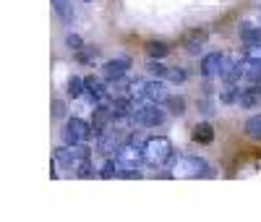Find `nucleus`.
<instances>
[{
	"label": "nucleus",
	"mask_w": 261,
	"mask_h": 222,
	"mask_svg": "<svg viewBox=\"0 0 261 222\" xmlns=\"http://www.w3.org/2000/svg\"><path fill=\"white\" fill-rule=\"evenodd\" d=\"M53 118H55V120L65 118V102H63V100H55V102H53Z\"/></svg>",
	"instance_id": "obj_30"
},
{
	"label": "nucleus",
	"mask_w": 261,
	"mask_h": 222,
	"mask_svg": "<svg viewBox=\"0 0 261 222\" xmlns=\"http://www.w3.org/2000/svg\"><path fill=\"white\" fill-rule=\"evenodd\" d=\"M125 141H128V131H125L123 126L113 123V126H107L99 136H97V149L105 154V157H113V154H115Z\"/></svg>",
	"instance_id": "obj_4"
},
{
	"label": "nucleus",
	"mask_w": 261,
	"mask_h": 222,
	"mask_svg": "<svg viewBox=\"0 0 261 222\" xmlns=\"http://www.w3.org/2000/svg\"><path fill=\"white\" fill-rule=\"evenodd\" d=\"M206 39H209V32H206V29H191V32H186V34L180 37V44L186 47L188 55H199L201 47L206 44Z\"/></svg>",
	"instance_id": "obj_8"
},
{
	"label": "nucleus",
	"mask_w": 261,
	"mask_h": 222,
	"mask_svg": "<svg viewBox=\"0 0 261 222\" xmlns=\"http://www.w3.org/2000/svg\"><path fill=\"white\" fill-rule=\"evenodd\" d=\"M191 139H193L196 144H204V146L212 144V141H214V128H212V123H196Z\"/></svg>",
	"instance_id": "obj_17"
},
{
	"label": "nucleus",
	"mask_w": 261,
	"mask_h": 222,
	"mask_svg": "<svg viewBox=\"0 0 261 222\" xmlns=\"http://www.w3.org/2000/svg\"><path fill=\"white\" fill-rule=\"evenodd\" d=\"M107 126H113V107L107 105V102H99V105H94V115H92V131H94V136H99Z\"/></svg>",
	"instance_id": "obj_11"
},
{
	"label": "nucleus",
	"mask_w": 261,
	"mask_h": 222,
	"mask_svg": "<svg viewBox=\"0 0 261 222\" xmlns=\"http://www.w3.org/2000/svg\"><path fill=\"white\" fill-rule=\"evenodd\" d=\"M243 79L248 84H261V63L258 60H246L243 58Z\"/></svg>",
	"instance_id": "obj_20"
},
{
	"label": "nucleus",
	"mask_w": 261,
	"mask_h": 222,
	"mask_svg": "<svg viewBox=\"0 0 261 222\" xmlns=\"http://www.w3.org/2000/svg\"><path fill=\"white\" fill-rule=\"evenodd\" d=\"M167 120V113L162 110L160 102H144V105H136L134 110V126L139 128H157Z\"/></svg>",
	"instance_id": "obj_3"
},
{
	"label": "nucleus",
	"mask_w": 261,
	"mask_h": 222,
	"mask_svg": "<svg viewBox=\"0 0 261 222\" xmlns=\"http://www.w3.org/2000/svg\"><path fill=\"white\" fill-rule=\"evenodd\" d=\"M144 50H146V55H149V58L162 60V58H167V55H170V44H167V42H162V39H149V42L144 44Z\"/></svg>",
	"instance_id": "obj_18"
},
{
	"label": "nucleus",
	"mask_w": 261,
	"mask_h": 222,
	"mask_svg": "<svg viewBox=\"0 0 261 222\" xmlns=\"http://www.w3.org/2000/svg\"><path fill=\"white\" fill-rule=\"evenodd\" d=\"M222 65H225V55L222 53H206L199 63V73L204 79H214L222 73Z\"/></svg>",
	"instance_id": "obj_9"
},
{
	"label": "nucleus",
	"mask_w": 261,
	"mask_h": 222,
	"mask_svg": "<svg viewBox=\"0 0 261 222\" xmlns=\"http://www.w3.org/2000/svg\"><path fill=\"white\" fill-rule=\"evenodd\" d=\"M220 79L230 86H235L238 81L243 79V60H238V58H225V65H222V73Z\"/></svg>",
	"instance_id": "obj_12"
},
{
	"label": "nucleus",
	"mask_w": 261,
	"mask_h": 222,
	"mask_svg": "<svg viewBox=\"0 0 261 222\" xmlns=\"http://www.w3.org/2000/svg\"><path fill=\"white\" fill-rule=\"evenodd\" d=\"M89 157H92V149H89V144H86V141L73 144V146L63 144V146L55 149V160H58V165L65 167V170H76L84 160H89Z\"/></svg>",
	"instance_id": "obj_2"
},
{
	"label": "nucleus",
	"mask_w": 261,
	"mask_h": 222,
	"mask_svg": "<svg viewBox=\"0 0 261 222\" xmlns=\"http://www.w3.org/2000/svg\"><path fill=\"white\" fill-rule=\"evenodd\" d=\"M243 58H246V60H258V63H261V44H246Z\"/></svg>",
	"instance_id": "obj_29"
},
{
	"label": "nucleus",
	"mask_w": 261,
	"mask_h": 222,
	"mask_svg": "<svg viewBox=\"0 0 261 222\" xmlns=\"http://www.w3.org/2000/svg\"><path fill=\"white\" fill-rule=\"evenodd\" d=\"M167 97H170V94H167L165 79H151V81H146V102H160V105H165Z\"/></svg>",
	"instance_id": "obj_15"
},
{
	"label": "nucleus",
	"mask_w": 261,
	"mask_h": 222,
	"mask_svg": "<svg viewBox=\"0 0 261 222\" xmlns=\"http://www.w3.org/2000/svg\"><path fill=\"white\" fill-rule=\"evenodd\" d=\"M65 47H71L73 53H79V50H84V47H86V44H84V39H81L79 34L68 32V34H65Z\"/></svg>",
	"instance_id": "obj_27"
},
{
	"label": "nucleus",
	"mask_w": 261,
	"mask_h": 222,
	"mask_svg": "<svg viewBox=\"0 0 261 222\" xmlns=\"http://www.w3.org/2000/svg\"><path fill=\"white\" fill-rule=\"evenodd\" d=\"M128 68H130V60H128V58H113V60H107V63L102 65V76H105L107 81H115V79L125 76Z\"/></svg>",
	"instance_id": "obj_14"
},
{
	"label": "nucleus",
	"mask_w": 261,
	"mask_h": 222,
	"mask_svg": "<svg viewBox=\"0 0 261 222\" xmlns=\"http://www.w3.org/2000/svg\"><path fill=\"white\" fill-rule=\"evenodd\" d=\"M84 84H86V97H89V102H92V105H99V102L113 100V97H110V89H107L97 76H86V79H84Z\"/></svg>",
	"instance_id": "obj_10"
},
{
	"label": "nucleus",
	"mask_w": 261,
	"mask_h": 222,
	"mask_svg": "<svg viewBox=\"0 0 261 222\" xmlns=\"http://www.w3.org/2000/svg\"><path fill=\"white\" fill-rule=\"evenodd\" d=\"M180 160V154L175 152L172 141L167 136H149L144 141V165L154 170H170L175 167Z\"/></svg>",
	"instance_id": "obj_1"
},
{
	"label": "nucleus",
	"mask_w": 261,
	"mask_h": 222,
	"mask_svg": "<svg viewBox=\"0 0 261 222\" xmlns=\"http://www.w3.org/2000/svg\"><path fill=\"white\" fill-rule=\"evenodd\" d=\"M115 175H120V165L115 162V157H107V162H105L102 170H99V178L110 181V178H115Z\"/></svg>",
	"instance_id": "obj_24"
},
{
	"label": "nucleus",
	"mask_w": 261,
	"mask_h": 222,
	"mask_svg": "<svg viewBox=\"0 0 261 222\" xmlns=\"http://www.w3.org/2000/svg\"><path fill=\"white\" fill-rule=\"evenodd\" d=\"M120 178H128V181H134V178H141L139 170H120Z\"/></svg>",
	"instance_id": "obj_31"
},
{
	"label": "nucleus",
	"mask_w": 261,
	"mask_h": 222,
	"mask_svg": "<svg viewBox=\"0 0 261 222\" xmlns=\"http://www.w3.org/2000/svg\"><path fill=\"white\" fill-rule=\"evenodd\" d=\"M238 105L246 107V110L261 107V84H251L246 89H238Z\"/></svg>",
	"instance_id": "obj_13"
},
{
	"label": "nucleus",
	"mask_w": 261,
	"mask_h": 222,
	"mask_svg": "<svg viewBox=\"0 0 261 222\" xmlns=\"http://www.w3.org/2000/svg\"><path fill=\"white\" fill-rule=\"evenodd\" d=\"M81 3H92V0H81Z\"/></svg>",
	"instance_id": "obj_32"
},
{
	"label": "nucleus",
	"mask_w": 261,
	"mask_h": 222,
	"mask_svg": "<svg viewBox=\"0 0 261 222\" xmlns=\"http://www.w3.org/2000/svg\"><path fill=\"white\" fill-rule=\"evenodd\" d=\"M238 37H241L243 44H261V27L251 24V21H243L238 27Z\"/></svg>",
	"instance_id": "obj_16"
},
{
	"label": "nucleus",
	"mask_w": 261,
	"mask_h": 222,
	"mask_svg": "<svg viewBox=\"0 0 261 222\" xmlns=\"http://www.w3.org/2000/svg\"><path fill=\"white\" fill-rule=\"evenodd\" d=\"M65 94H68L71 100L84 97V94H86V84H84V79H81V76H71L68 84H65Z\"/></svg>",
	"instance_id": "obj_21"
},
{
	"label": "nucleus",
	"mask_w": 261,
	"mask_h": 222,
	"mask_svg": "<svg viewBox=\"0 0 261 222\" xmlns=\"http://www.w3.org/2000/svg\"><path fill=\"white\" fill-rule=\"evenodd\" d=\"M186 79H188L186 68H178V65H175V68H167V79H165V81H170V84H183Z\"/></svg>",
	"instance_id": "obj_26"
},
{
	"label": "nucleus",
	"mask_w": 261,
	"mask_h": 222,
	"mask_svg": "<svg viewBox=\"0 0 261 222\" xmlns=\"http://www.w3.org/2000/svg\"><path fill=\"white\" fill-rule=\"evenodd\" d=\"M94 172H97V170H94V165H92V157L84 160V162L76 167V175H79V178H92Z\"/></svg>",
	"instance_id": "obj_28"
},
{
	"label": "nucleus",
	"mask_w": 261,
	"mask_h": 222,
	"mask_svg": "<svg viewBox=\"0 0 261 222\" xmlns=\"http://www.w3.org/2000/svg\"><path fill=\"white\" fill-rule=\"evenodd\" d=\"M92 136H94L92 123H86L84 118H71L68 123L63 126V131H60V141L68 144V146L81 144V141H89Z\"/></svg>",
	"instance_id": "obj_6"
},
{
	"label": "nucleus",
	"mask_w": 261,
	"mask_h": 222,
	"mask_svg": "<svg viewBox=\"0 0 261 222\" xmlns=\"http://www.w3.org/2000/svg\"><path fill=\"white\" fill-rule=\"evenodd\" d=\"M175 172L178 175H186V178H209L212 175V167L201 157H191V154H186V157L178 160Z\"/></svg>",
	"instance_id": "obj_7"
},
{
	"label": "nucleus",
	"mask_w": 261,
	"mask_h": 222,
	"mask_svg": "<svg viewBox=\"0 0 261 222\" xmlns=\"http://www.w3.org/2000/svg\"><path fill=\"white\" fill-rule=\"evenodd\" d=\"M115 162L120 165V170H139L144 165V144L141 141H134L128 136V141L113 154Z\"/></svg>",
	"instance_id": "obj_5"
},
{
	"label": "nucleus",
	"mask_w": 261,
	"mask_h": 222,
	"mask_svg": "<svg viewBox=\"0 0 261 222\" xmlns=\"http://www.w3.org/2000/svg\"><path fill=\"white\" fill-rule=\"evenodd\" d=\"M50 3H53L55 16L63 21V24H73V6H71V0H50Z\"/></svg>",
	"instance_id": "obj_19"
},
{
	"label": "nucleus",
	"mask_w": 261,
	"mask_h": 222,
	"mask_svg": "<svg viewBox=\"0 0 261 222\" xmlns=\"http://www.w3.org/2000/svg\"><path fill=\"white\" fill-rule=\"evenodd\" d=\"M146 73H149L151 79H167V68H165L160 60H154V58H149V63H146Z\"/></svg>",
	"instance_id": "obj_25"
},
{
	"label": "nucleus",
	"mask_w": 261,
	"mask_h": 222,
	"mask_svg": "<svg viewBox=\"0 0 261 222\" xmlns=\"http://www.w3.org/2000/svg\"><path fill=\"white\" fill-rule=\"evenodd\" d=\"M243 133H246L251 141H261V115H251L243 123Z\"/></svg>",
	"instance_id": "obj_22"
},
{
	"label": "nucleus",
	"mask_w": 261,
	"mask_h": 222,
	"mask_svg": "<svg viewBox=\"0 0 261 222\" xmlns=\"http://www.w3.org/2000/svg\"><path fill=\"white\" fill-rule=\"evenodd\" d=\"M165 107L170 110L172 115H178V118L186 115V100H183L180 94H170V97L165 100Z\"/></svg>",
	"instance_id": "obj_23"
}]
</instances>
